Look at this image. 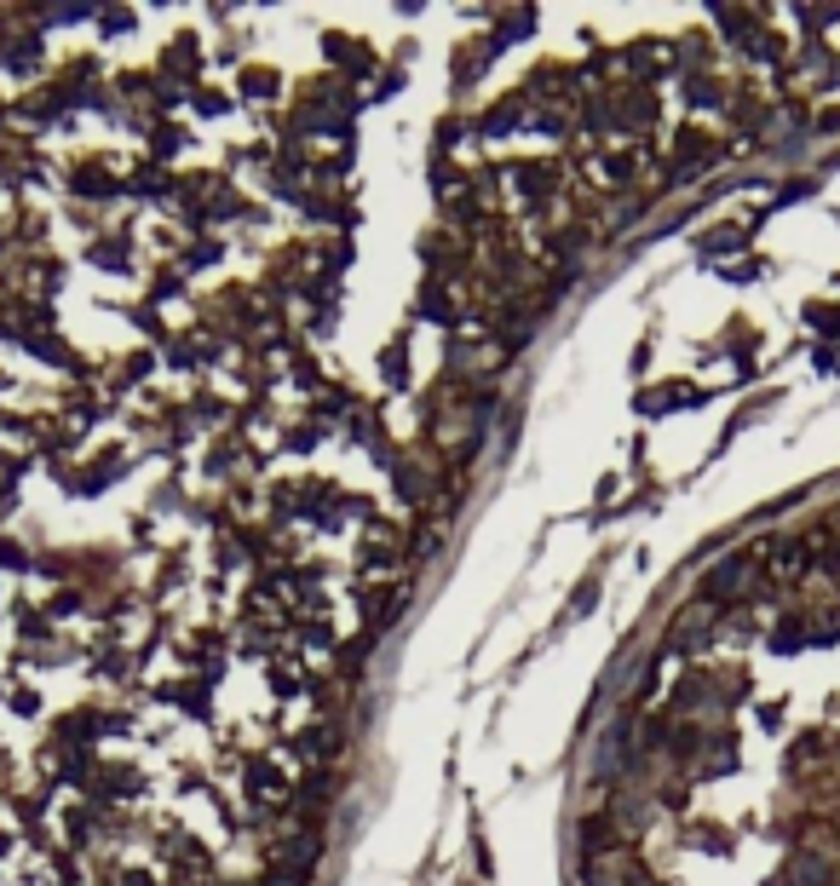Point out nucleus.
Returning a JSON list of instances; mask_svg holds the SVG:
<instances>
[{
	"label": "nucleus",
	"instance_id": "nucleus-10",
	"mask_svg": "<svg viewBox=\"0 0 840 886\" xmlns=\"http://www.w3.org/2000/svg\"><path fill=\"white\" fill-rule=\"evenodd\" d=\"M12 702H18V714H35V708H41V702H35V691H29V685H18V697H12Z\"/></svg>",
	"mask_w": 840,
	"mask_h": 886
},
{
	"label": "nucleus",
	"instance_id": "nucleus-2",
	"mask_svg": "<svg viewBox=\"0 0 840 886\" xmlns=\"http://www.w3.org/2000/svg\"><path fill=\"white\" fill-rule=\"evenodd\" d=\"M75 190H81V196H116V179H110V167H81V173H75Z\"/></svg>",
	"mask_w": 840,
	"mask_h": 886
},
{
	"label": "nucleus",
	"instance_id": "nucleus-5",
	"mask_svg": "<svg viewBox=\"0 0 840 886\" xmlns=\"http://www.w3.org/2000/svg\"><path fill=\"white\" fill-rule=\"evenodd\" d=\"M513 121H518V104H495L490 116H484V133L495 139V133H501V127H513Z\"/></svg>",
	"mask_w": 840,
	"mask_h": 886
},
{
	"label": "nucleus",
	"instance_id": "nucleus-3",
	"mask_svg": "<svg viewBox=\"0 0 840 886\" xmlns=\"http://www.w3.org/2000/svg\"><path fill=\"white\" fill-rule=\"evenodd\" d=\"M323 52H328V58H340L346 70H369V64H374L369 52H357V41H346V35H328Z\"/></svg>",
	"mask_w": 840,
	"mask_h": 886
},
{
	"label": "nucleus",
	"instance_id": "nucleus-4",
	"mask_svg": "<svg viewBox=\"0 0 840 886\" xmlns=\"http://www.w3.org/2000/svg\"><path fill=\"white\" fill-rule=\"evenodd\" d=\"M242 87H248V98H271L277 75H271V70H248V75H242Z\"/></svg>",
	"mask_w": 840,
	"mask_h": 886
},
{
	"label": "nucleus",
	"instance_id": "nucleus-9",
	"mask_svg": "<svg viewBox=\"0 0 840 886\" xmlns=\"http://www.w3.org/2000/svg\"><path fill=\"white\" fill-rule=\"evenodd\" d=\"M52 610H58V616H70V610H81V593H58V599H52Z\"/></svg>",
	"mask_w": 840,
	"mask_h": 886
},
{
	"label": "nucleus",
	"instance_id": "nucleus-1",
	"mask_svg": "<svg viewBox=\"0 0 840 886\" xmlns=\"http://www.w3.org/2000/svg\"><path fill=\"white\" fill-rule=\"evenodd\" d=\"M743 576H748V559H725L720 570H708V582H702V599H708V605H725V593L743 582Z\"/></svg>",
	"mask_w": 840,
	"mask_h": 886
},
{
	"label": "nucleus",
	"instance_id": "nucleus-6",
	"mask_svg": "<svg viewBox=\"0 0 840 886\" xmlns=\"http://www.w3.org/2000/svg\"><path fill=\"white\" fill-rule=\"evenodd\" d=\"M806 317H812L823 334H840V305H835V311H829V305H806Z\"/></svg>",
	"mask_w": 840,
	"mask_h": 886
},
{
	"label": "nucleus",
	"instance_id": "nucleus-8",
	"mask_svg": "<svg viewBox=\"0 0 840 886\" xmlns=\"http://www.w3.org/2000/svg\"><path fill=\"white\" fill-rule=\"evenodd\" d=\"M196 104H202V116H219V110H225V98L213 93V87H208V93H202V98H196Z\"/></svg>",
	"mask_w": 840,
	"mask_h": 886
},
{
	"label": "nucleus",
	"instance_id": "nucleus-7",
	"mask_svg": "<svg viewBox=\"0 0 840 886\" xmlns=\"http://www.w3.org/2000/svg\"><path fill=\"white\" fill-rule=\"evenodd\" d=\"M0 564H12V570H18V564H24V547H18V541H0Z\"/></svg>",
	"mask_w": 840,
	"mask_h": 886
}]
</instances>
